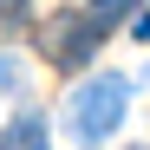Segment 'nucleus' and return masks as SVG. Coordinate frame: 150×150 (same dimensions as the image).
Returning <instances> with one entry per match:
<instances>
[{"instance_id":"nucleus-1","label":"nucleus","mask_w":150,"mask_h":150,"mask_svg":"<svg viewBox=\"0 0 150 150\" xmlns=\"http://www.w3.org/2000/svg\"><path fill=\"white\" fill-rule=\"evenodd\" d=\"M124 105H131V79H117V72L79 85V91H72V137H79L85 150L105 144L117 124H124Z\"/></svg>"},{"instance_id":"nucleus-2","label":"nucleus","mask_w":150,"mask_h":150,"mask_svg":"<svg viewBox=\"0 0 150 150\" xmlns=\"http://www.w3.org/2000/svg\"><path fill=\"white\" fill-rule=\"evenodd\" d=\"M39 39H46V59H52L59 72H79V65L98 52V39H105V33H98L91 20H85V7H79V13H52Z\"/></svg>"},{"instance_id":"nucleus-3","label":"nucleus","mask_w":150,"mask_h":150,"mask_svg":"<svg viewBox=\"0 0 150 150\" xmlns=\"http://www.w3.org/2000/svg\"><path fill=\"white\" fill-rule=\"evenodd\" d=\"M0 150H52V131H46V117L20 111L7 131H0Z\"/></svg>"},{"instance_id":"nucleus-4","label":"nucleus","mask_w":150,"mask_h":150,"mask_svg":"<svg viewBox=\"0 0 150 150\" xmlns=\"http://www.w3.org/2000/svg\"><path fill=\"white\" fill-rule=\"evenodd\" d=\"M131 13H137V0H91V7H85V20H91L98 33H111L117 20H131Z\"/></svg>"},{"instance_id":"nucleus-5","label":"nucleus","mask_w":150,"mask_h":150,"mask_svg":"<svg viewBox=\"0 0 150 150\" xmlns=\"http://www.w3.org/2000/svg\"><path fill=\"white\" fill-rule=\"evenodd\" d=\"M26 13H33V0H0V39H13L26 26Z\"/></svg>"},{"instance_id":"nucleus-6","label":"nucleus","mask_w":150,"mask_h":150,"mask_svg":"<svg viewBox=\"0 0 150 150\" xmlns=\"http://www.w3.org/2000/svg\"><path fill=\"white\" fill-rule=\"evenodd\" d=\"M20 85V72H13V59H0V91H13Z\"/></svg>"},{"instance_id":"nucleus-7","label":"nucleus","mask_w":150,"mask_h":150,"mask_svg":"<svg viewBox=\"0 0 150 150\" xmlns=\"http://www.w3.org/2000/svg\"><path fill=\"white\" fill-rule=\"evenodd\" d=\"M131 33H137V39L150 46V13H131Z\"/></svg>"}]
</instances>
